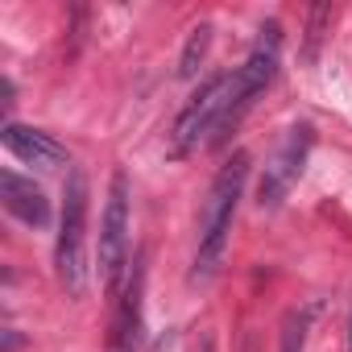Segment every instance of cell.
I'll return each mask as SVG.
<instances>
[{
	"mask_svg": "<svg viewBox=\"0 0 352 352\" xmlns=\"http://www.w3.org/2000/svg\"><path fill=\"white\" fill-rule=\"evenodd\" d=\"M245 183H249V153L236 149L204 199V216H199V245H195V265H191V282L208 286L220 270H224V257H228V241H232V220H236V208L245 199Z\"/></svg>",
	"mask_w": 352,
	"mask_h": 352,
	"instance_id": "cell-1",
	"label": "cell"
},
{
	"mask_svg": "<svg viewBox=\"0 0 352 352\" xmlns=\"http://www.w3.org/2000/svg\"><path fill=\"white\" fill-rule=\"evenodd\" d=\"M87 208H91V187L87 174L75 166L63 187V212H58V236H54V270L67 290V298H83L91 282V261H87Z\"/></svg>",
	"mask_w": 352,
	"mask_h": 352,
	"instance_id": "cell-2",
	"label": "cell"
},
{
	"mask_svg": "<svg viewBox=\"0 0 352 352\" xmlns=\"http://www.w3.org/2000/svg\"><path fill=\"white\" fill-rule=\"evenodd\" d=\"M232 100H236V71H224V75L208 79V83L191 96V104L179 112V120H174L170 153H174V157H187V153L212 145V137L220 133V124H224Z\"/></svg>",
	"mask_w": 352,
	"mask_h": 352,
	"instance_id": "cell-3",
	"label": "cell"
},
{
	"mask_svg": "<svg viewBox=\"0 0 352 352\" xmlns=\"http://www.w3.org/2000/svg\"><path fill=\"white\" fill-rule=\"evenodd\" d=\"M129 174L116 170L108 183V199H104V216H100V253H96V270H100V286L112 294L124 274H129Z\"/></svg>",
	"mask_w": 352,
	"mask_h": 352,
	"instance_id": "cell-4",
	"label": "cell"
},
{
	"mask_svg": "<svg viewBox=\"0 0 352 352\" xmlns=\"http://www.w3.org/2000/svg\"><path fill=\"white\" fill-rule=\"evenodd\" d=\"M278 58H282V25L270 21V25H261V38H257V46H253V54L236 67V100H232V108H228L220 133L212 137V145H224L228 133H232V129L245 120V112L257 104V96L274 83V75H278Z\"/></svg>",
	"mask_w": 352,
	"mask_h": 352,
	"instance_id": "cell-5",
	"label": "cell"
},
{
	"mask_svg": "<svg viewBox=\"0 0 352 352\" xmlns=\"http://www.w3.org/2000/svg\"><path fill=\"white\" fill-rule=\"evenodd\" d=\"M311 145H315V129L302 120L294 129H286L282 145L274 149V157L265 162L261 170V183H257V208L261 212H274L286 204V195L294 191V183L302 179V166L311 157Z\"/></svg>",
	"mask_w": 352,
	"mask_h": 352,
	"instance_id": "cell-6",
	"label": "cell"
},
{
	"mask_svg": "<svg viewBox=\"0 0 352 352\" xmlns=\"http://www.w3.org/2000/svg\"><path fill=\"white\" fill-rule=\"evenodd\" d=\"M145 253L133 257L124 274V290L112 311V331H108V352H141L145 340Z\"/></svg>",
	"mask_w": 352,
	"mask_h": 352,
	"instance_id": "cell-7",
	"label": "cell"
},
{
	"mask_svg": "<svg viewBox=\"0 0 352 352\" xmlns=\"http://www.w3.org/2000/svg\"><path fill=\"white\" fill-rule=\"evenodd\" d=\"M0 141H5V149H9L17 162H25V166L54 170V166L67 162V145L54 141L46 129H34V124H17V120H9L5 133H0Z\"/></svg>",
	"mask_w": 352,
	"mask_h": 352,
	"instance_id": "cell-8",
	"label": "cell"
},
{
	"mask_svg": "<svg viewBox=\"0 0 352 352\" xmlns=\"http://www.w3.org/2000/svg\"><path fill=\"white\" fill-rule=\"evenodd\" d=\"M0 199H5V212L13 220H21L30 228H46L50 224V199H46V191L34 179L17 174V170H0Z\"/></svg>",
	"mask_w": 352,
	"mask_h": 352,
	"instance_id": "cell-9",
	"label": "cell"
},
{
	"mask_svg": "<svg viewBox=\"0 0 352 352\" xmlns=\"http://www.w3.org/2000/svg\"><path fill=\"white\" fill-rule=\"evenodd\" d=\"M319 315V302H302V307H290L286 319H282V331H278V352H302L307 348V331Z\"/></svg>",
	"mask_w": 352,
	"mask_h": 352,
	"instance_id": "cell-10",
	"label": "cell"
},
{
	"mask_svg": "<svg viewBox=\"0 0 352 352\" xmlns=\"http://www.w3.org/2000/svg\"><path fill=\"white\" fill-rule=\"evenodd\" d=\"M208 50H212V21H199V25L191 30L187 46H183L179 75H183V79H195V75L204 71V63H208Z\"/></svg>",
	"mask_w": 352,
	"mask_h": 352,
	"instance_id": "cell-11",
	"label": "cell"
},
{
	"mask_svg": "<svg viewBox=\"0 0 352 352\" xmlns=\"http://www.w3.org/2000/svg\"><path fill=\"white\" fill-rule=\"evenodd\" d=\"M21 348V336H17V327H5V352H17Z\"/></svg>",
	"mask_w": 352,
	"mask_h": 352,
	"instance_id": "cell-12",
	"label": "cell"
},
{
	"mask_svg": "<svg viewBox=\"0 0 352 352\" xmlns=\"http://www.w3.org/2000/svg\"><path fill=\"white\" fill-rule=\"evenodd\" d=\"M199 352H216V344H212V340H204V344H199Z\"/></svg>",
	"mask_w": 352,
	"mask_h": 352,
	"instance_id": "cell-13",
	"label": "cell"
},
{
	"mask_svg": "<svg viewBox=\"0 0 352 352\" xmlns=\"http://www.w3.org/2000/svg\"><path fill=\"white\" fill-rule=\"evenodd\" d=\"M348 352H352V323H348Z\"/></svg>",
	"mask_w": 352,
	"mask_h": 352,
	"instance_id": "cell-14",
	"label": "cell"
}]
</instances>
